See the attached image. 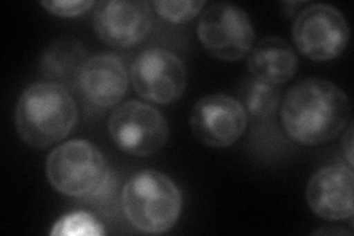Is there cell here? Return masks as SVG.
I'll use <instances>...</instances> for the list:
<instances>
[{
	"label": "cell",
	"mask_w": 354,
	"mask_h": 236,
	"mask_svg": "<svg viewBox=\"0 0 354 236\" xmlns=\"http://www.w3.org/2000/svg\"><path fill=\"white\" fill-rule=\"evenodd\" d=\"M281 122L294 142L322 145L339 136L348 126L350 100L335 83L324 78H304L286 92Z\"/></svg>",
	"instance_id": "cell-1"
},
{
	"label": "cell",
	"mask_w": 354,
	"mask_h": 236,
	"mask_svg": "<svg viewBox=\"0 0 354 236\" xmlns=\"http://www.w3.org/2000/svg\"><path fill=\"white\" fill-rule=\"evenodd\" d=\"M79 108L62 84L39 82L21 93L15 107V126L22 142L37 149L58 145L73 133Z\"/></svg>",
	"instance_id": "cell-2"
},
{
	"label": "cell",
	"mask_w": 354,
	"mask_h": 236,
	"mask_svg": "<svg viewBox=\"0 0 354 236\" xmlns=\"http://www.w3.org/2000/svg\"><path fill=\"white\" fill-rule=\"evenodd\" d=\"M120 204L133 228L152 235L171 230L182 215L180 189L161 172L131 174L121 188Z\"/></svg>",
	"instance_id": "cell-3"
},
{
	"label": "cell",
	"mask_w": 354,
	"mask_h": 236,
	"mask_svg": "<svg viewBox=\"0 0 354 236\" xmlns=\"http://www.w3.org/2000/svg\"><path fill=\"white\" fill-rule=\"evenodd\" d=\"M106 176L108 168L102 152L84 139L57 145L46 158L49 183L66 197H91Z\"/></svg>",
	"instance_id": "cell-4"
},
{
	"label": "cell",
	"mask_w": 354,
	"mask_h": 236,
	"mask_svg": "<svg viewBox=\"0 0 354 236\" xmlns=\"http://www.w3.org/2000/svg\"><path fill=\"white\" fill-rule=\"evenodd\" d=\"M198 40L218 61L235 62L250 55L256 40L252 22L236 5L218 2L208 6L196 27Z\"/></svg>",
	"instance_id": "cell-5"
},
{
	"label": "cell",
	"mask_w": 354,
	"mask_h": 236,
	"mask_svg": "<svg viewBox=\"0 0 354 236\" xmlns=\"http://www.w3.org/2000/svg\"><path fill=\"white\" fill-rule=\"evenodd\" d=\"M108 131L123 152L149 156L167 143L169 122L155 107L140 100H127L109 116Z\"/></svg>",
	"instance_id": "cell-6"
},
{
	"label": "cell",
	"mask_w": 354,
	"mask_h": 236,
	"mask_svg": "<svg viewBox=\"0 0 354 236\" xmlns=\"http://www.w3.org/2000/svg\"><path fill=\"white\" fill-rule=\"evenodd\" d=\"M350 28L346 17L334 6L316 3L303 9L292 26L297 51L316 62L335 60L346 51Z\"/></svg>",
	"instance_id": "cell-7"
},
{
	"label": "cell",
	"mask_w": 354,
	"mask_h": 236,
	"mask_svg": "<svg viewBox=\"0 0 354 236\" xmlns=\"http://www.w3.org/2000/svg\"><path fill=\"white\" fill-rule=\"evenodd\" d=\"M135 92L145 100L169 105L182 98L187 86V71L179 56L165 49H147L136 56L130 69Z\"/></svg>",
	"instance_id": "cell-8"
},
{
	"label": "cell",
	"mask_w": 354,
	"mask_h": 236,
	"mask_svg": "<svg viewBox=\"0 0 354 236\" xmlns=\"http://www.w3.org/2000/svg\"><path fill=\"white\" fill-rule=\"evenodd\" d=\"M194 136L208 148H229L235 145L248 126L247 111L241 100L225 93L201 98L189 117Z\"/></svg>",
	"instance_id": "cell-9"
},
{
	"label": "cell",
	"mask_w": 354,
	"mask_h": 236,
	"mask_svg": "<svg viewBox=\"0 0 354 236\" xmlns=\"http://www.w3.org/2000/svg\"><path fill=\"white\" fill-rule=\"evenodd\" d=\"M152 27V5L145 0H111L95 5L93 30L111 48L135 46L148 37Z\"/></svg>",
	"instance_id": "cell-10"
},
{
	"label": "cell",
	"mask_w": 354,
	"mask_h": 236,
	"mask_svg": "<svg viewBox=\"0 0 354 236\" xmlns=\"http://www.w3.org/2000/svg\"><path fill=\"white\" fill-rule=\"evenodd\" d=\"M354 174L351 167L326 165L317 170L307 183L306 199L316 216L328 221L353 219Z\"/></svg>",
	"instance_id": "cell-11"
},
{
	"label": "cell",
	"mask_w": 354,
	"mask_h": 236,
	"mask_svg": "<svg viewBox=\"0 0 354 236\" xmlns=\"http://www.w3.org/2000/svg\"><path fill=\"white\" fill-rule=\"evenodd\" d=\"M79 87L88 102L101 107H115L129 89V73L118 56L101 53L83 65Z\"/></svg>",
	"instance_id": "cell-12"
},
{
	"label": "cell",
	"mask_w": 354,
	"mask_h": 236,
	"mask_svg": "<svg viewBox=\"0 0 354 236\" xmlns=\"http://www.w3.org/2000/svg\"><path fill=\"white\" fill-rule=\"evenodd\" d=\"M247 65L252 78L279 86L295 75L298 58L290 43L279 37H264L251 49Z\"/></svg>",
	"instance_id": "cell-13"
},
{
	"label": "cell",
	"mask_w": 354,
	"mask_h": 236,
	"mask_svg": "<svg viewBox=\"0 0 354 236\" xmlns=\"http://www.w3.org/2000/svg\"><path fill=\"white\" fill-rule=\"evenodd\" d=\"M88 60L87 52L77 40H58L52 43L41 56V73L52 83L62 86L79 84L83 65Z\"/></svg>",
	"instance_id": "cell-14"
},
{
	"label": "cell",
	"mask_w": 354,
	"mask_h": 236,
	"mask_svg": "<svg viewBox=\"0 0 354 236\" xmlns=\"http://www.w3.org/2000/svg\"><path fill=\"white\" fill-rule=\"evenodd\" d=\"M242 105L247 111V116L252 120H266L274 114L279 105L278 87L251 78L245 82L241 91Z\"/></svg>",
	"instance_id": "cell-15"
},
{
	"label": "cell",
	"mask_w": 354,
	"mask_h": 236,
	"mask_svg": "<svg viewBox=\"0 0 354 236\" xmlns=\"http://www.w3.org/2000/svg\"><path fill=\"white\" fill-rule=\"evenodd\" d=\"M205 2L199 0H160L153 2L152 9H155L161 18L165 21L173 22V24H182V22L192 21L196 18L204 9Z\"/></svg>",
	"instance_id": "cell-16"
},
{
	"label": "cell",
	"mask_w": 354,
	"mask_h": 236,
	"mask_svg": "<svg viewBox=\"0 0 354 236\" xmlns=\"http://www.w3.org/2000/svg\"><path fill=\"white\" fill-rule=\"evenodd\" d=\"M52 235H102L104 229L88 212L77 211L57 221Z\"/></svg>",
	"instance_id": "cell-17"
},
{
	"label": "cell",
	"mask_w": 354,
	"mask_h": 236,
	"mask_svg": "<svg viewBox=\"0 0 354 236\" xmlns=\"http://www.w3.org/2000/svg\"><path fill=\"white\" fill-rule=\"evenodd\" d=\"M40 5L55 17L74 18L95 8L96 3L92 2V0H55V2H44L43 0Z\"/></svg>",
	"instance_id": "cell-18"
},
{
	"label": "cell",
	"mask_w": 354,
	"mask_h": 236,
	"mask_svg": "<svg viewBox=\"0 0 354 236\" xmlns=\"http://www.w3.org/2000/svg\"><path fill=\"white\" fill-rule=\"evenodd\" d=\"M342 151L346 154L348 165H353V125H350L344 139H342Z\"/></svg>",
	"instance_id": "cell-19"
}]
</instances>
